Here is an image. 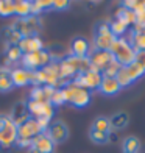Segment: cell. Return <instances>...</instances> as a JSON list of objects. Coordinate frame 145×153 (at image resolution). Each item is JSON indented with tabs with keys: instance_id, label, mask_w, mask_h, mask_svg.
Returning <instances> with one entry per match:
<instances>
[{
	"instance_id": "cell-1",
	"label": "cell",
	"mask_w": 145,
	"mask_h": 153,
	"mask_svg": "<svg viewBox=\"0 0 145 153\" xmlns=\"http://www.w3.org/2000/svg\"><path fill=\"white\" fill-rule=\"evenodd\" d=\"M117 38L112 34L108 20H98L92 30V42L95 50H111L114 41Z\"/></svg>"
},
{
	"instance_id": "cell-2",
	"label": "cell",
	"mask_w": 145,
	"mask_h": 153,
	"mask_svg": "<svg viewBox=\"0 0 145 153\" xmlns=\"http://www.w3.org/2000/svg\"><path fill=\"white\" fill-rule=\"evenodd\" d=\"M41 133H44L42 125L39 123L38 119H28L27 122H24L22 125L17 127V141L16 145H27V147H31V142L36 139Z\"/></svg>"
},
{
	"instance_id": "cell-3",
	"label": "cell",
	"mask_w": 145,
	"mask_h": 153,
	"mask_svg": "<svg viewBox=\"0 0 145 153\" xmlns=\"http://www.w3.org/2000/svg\"><path fill=\"white\" fill-rule=\"evenodd\" d=\"M109 52L112 53L114 61L119 66H122V67H125V66L131 64V62H134L136 52H134V48L131 47V44L128 42L127 39H123V38H117L114 41V44H112V47H111Z\"/></svg>"
},
{
	"instance_id": "cell-4",
	"label": "cell",
	"mask_w": 145,
	"mask_h": 153,
	"mask_svg": "<svg viewBox=\"0 0 145 153\" xmlns=\"http://www.w3.org/2000/svg\"><path fill=\"white\" fill-rule=\"evenodd\" d=\"M22 38L38 36V33L42 30V22L39 16H28V17H19L11 25Z\"/></svg>"
},
{
	"instance_id": "cell-5",
	"label": "cell",
	"mask_w": 145,
	"mask_h": 153,
	"mask_svg": "<svg viewBox=\"0 0 145 153\" xmlns=\"http://www.w3.org/2000/svg\"><path fill=\"white\" fill-rule=\"evenodd\" d=\"M52 56H50V52H47L45 48L42 50H38V52H33V53H27L22 56V66L24 69L30 72H36V71H41L48 66Z\"/></svg>"
},
{
	"instance_id": "cell-6",
	"label": "cell",
	"mask_w": 145,
	"mask_h": 153,
	"mask_svg": "<svg viewBox=\"0 0 145 153\" xmlns=\"http://www.w3.org/2000/svg\"><path fill=\"white\" fill-rule=\"evenodd\" d=\"M64 92H66V103H69L70 106L84 108L91 102V94H89V91H86L84 88L73 85V83L64 89Z\"/></svg>"
},
{
	"instance_id": "cell-7",
	"label": "cell",
	"mask_w": 145,
	"mask_h": 153,
	"mask_svg": "<svg viewBox=\"0 0 145 153\" xmlns=\"http://www.w3.org/2000/svg\"><path fill=\"white\" fill-rule=\"evenodd\" d=\"M17 141V127L11 122L8 116L3 117L0 125V149H10Z\"/></svg>"
},
{
	"instance_id": "cell-8",
	"label": "cell",
	"mask_w": 145,
	"mask_h": 153,
	"mask_svg": "<svg viewBox=\"0 0 145 153\" xmlns=\"http://www.w3.org/2000/svg\"><path fill=\"white\" fill-rule=\"evenodd\" d=\"M100 83H101V74L94 71V69H89V71L81 72L77 76H73V85H77L80 88H84L86 91L98 89Z\"/></svg>"
},
{
	"instance_id": "cell-9",
	"label": "cell",
	"mask_w": 145,
	"mask_h": 153,
	"mask_svg": "<svg viewBox=\"0 0 145 153\" xmlns=\"http://www.w3.org/2000/svg\"><path fill=\"white\" fill-rule=\"evenodd\" d=\"M44 133L53 141V144H63L69 139V134H70V130H69L67 123H64L63 120H55L47 127V130Z\"/></svg>"
},
{
	"instance_id": "cell-10",
	"label": "cell",
	"mask_w": 145,
	"mask_h": 153,
	"mask_svg": "<svg viewBox=\"0 0 145 153\" xmlns=\"http://www.w3.org/2000/svg\"><path fill=\"white\" fill-rule=\"evenodd\" d=\"M112 61H114V58H112V53L109 50H95L94 48V50L91 52V55H89L91 67L94 69V71L100 72V74L105 71Z\"/></svg>"
},
{
	"instance_id": "cell-11",
	"label": "cell",
	"mask_w": 145,
	"mask_h": 153,
	"mask_svg": "<svg viewBox=\"0 0 145 153\" xmlns=\"http://www.w3.org/2000/svg\"><path fill=\"white\" fill-rule=\"evenodd\" d=\"M10 119L11 122L19 127V125H22L24 122H27L28 119H31V114H30V109H28V105H27L25 100H19L16 102L14 105H13V109L10 113Z\"/></svg>"
},
{
	"instance_id": "cell-12",
	"label": "cell",
	"mask_w": 145,
	"mask_h": 153,
	"mask_svg": "<svg viewBox=\"0 0 145 153\" xmlns=\"http://www.w3.org/2000/svg\"><path fill=\"white\" fill-rule=\"evenodd\" d=\"M91 52H92L91 44H89V41L84 39L83 36H75L70 41V56L86 59V58H89Z\"/></svg>"
},
{
	"instance_id": "cell-13",
	"label": "cell",
	"mask_w": 145,
	"mask_h": 153,
	"mask_svg": "<svg viewBox=\"0 0 145 153\" xmlns=\"http://www.w3.org/2000/svg\"><path fill=\"white\" fill-rule=\"evenodd\" d=\"M19 48L22 50L24 55L27 53H33V52H38V50H42L44 44L42 41L39 39V36H28V38H22L19 41Z\"/></svg>"
},
{
	"instance_id": "cell-14",
	"label": "cell",
	"mask_w": 145,
	"mask_h": 153,
	"mask_svg": "<svg viewBox=\"0 0 145 153\" xmlns=\"http://www.w3.org/2000/svg\"><path fill=\"white\" fill-rule=\"evenodd\" d=\"M120 85L115 80V76H101V83L98 86V91L105 95H115L120 92Z\"/></svg>"
},
{
	"instance_id": "cell-15",
	"label": "cell",
	"mask_w": 145,
	"mask_h": 153,
	"mask_svg": "<svg viewBox=\"0 0 145 153\" xmlns=\"http://www.w3.org/2000/svg\"><path fill=\"white\" fill-rule=\"evenodd\" d=\"M31 147L38 150L39 153H53L55 152V144L45 133H41L34 141L31 142Z\"/></svg>"
},
{
	"instance_id": "cell-16",
	"label": "cell",
	"mask_w": 145,
	"mask_h": 153,
	"mask_svg": "<svg viewBox=\"0 0 145 153\" xmlns=\"http://www.w3.org/2000/svg\"><path fill=\"white\" fill-rule=\"evenodd\" d=\"M11 76H13V83H14V88H20L25 85H30L31 83V72L27 71L24 67H17L11 71Z\"/></svg>"
},
{
	"instance_id": "cell-17",
	"label": "cell",
	"mask_w": 145,
	"mask_h": 153,
	"mask_svg": "<svg viewBox=\"0 0 145 153\" xmlns=\"http://www.w3.org/2000/svg\"><path fill=\"white\" fill-rule=\"evenodd\" d=\"M109 122H111V130H115V131L123 130L129 123V114L127 111H119V113H115L109 117Z\"/></svg>"
},
{
	"instance_id": "cell-18",
	"label": "cell",
	"mask_w": 145,
	"mask_h": 153,
	"mask_svg": "<svg viewBox=\"0 0 145 153\" xmlns=\"http://www.w3.org/2000/svg\"><path fill=\"white\" fill-rule=\"evenodd\" d=\"M0 38H2L3 42H6V45H17L19 41L22 39V36H20L11 25L2 28V31H0Z\"/></svg>"
},
{
	"instance_id": "cell-19",
	"label": "cell",
	"mask_w": 145,
	"mask_h": 153,
	"mask_svg": "<svg viewBox=\"0 0 145 153\" xmlns=\"http://www.w3.org/2000/svg\"><path fill=\"white\" fill-rule=\"evenodd\" d=\"M14 83H13V76H11V69H0V92L6 94L13 91Z\"/></svg>"
},
{
	"instance_id": "cell-20",
	"label": "cell",
	"mask_w": 145,
	"mask_h": 153,
	"mask_svg": "<svg viewBox=\"0 0 145 153\" xmlns=\"http://www.w3.org/2000/svg\"><path fill=\"white\" fill-rule=\"evenodd\" d=\"M91 128L95 130V131H100V133H105V134H111V122H109V117L106 116H97Z\"/></svg>"
},
{
	"instance_id": "cell-21",
	"label": "cell",
	"mask_w": 145,
	"mask_h": 153,
	"mask_svg": "<svg viewBox=\"0 0 145 153\" xmlns=\"http://www.w3.org/2000/svg\"><path fill=\"white\" fill-rule=\"evenodd\" d=\"M141 152V139L136 136H128L122 142V153H139Z\"/></svg>"
},
{
	"instance_id": "cell-22",
	"label": "cell",
	"mask_w": 145,
	"mask_h": 153,
	"mask_svg": "<svg viewBox=\"0 0 145 153\" xmlns=\"http://www.w3.org/2000/svg\"><path fill=\"white\" fill-rule=\"evenodd\" d=\"M14 14L19 17L31 16V2L30 0H16L14 2Z\"/></svg>"
},
{
	"instance_id": "cell-23",
	"label": "cell",
	"mask_w": 145,
	"mask_h": 153,
	"mask_svg": "<svg viewBox=\"0 0 145 153\" xmlns=\"http://www.w3.org/2000/svg\"><path fill=\"white\" fill-rule=\"evenodd\" d=\"M131 47L134 48V52L145 50V31H133L131 33V39L128 41Z\"/></svg>"
},
{
	"instance_id": "cell-24",
	"label": "cell",
	"mask_w": 145,
	"mask_h": 153,
	"mask_svg": "<svg viewBox=\"0 0 145 153\" xmlns=\"http://www.w3.org/2000/svg\"><path fill=\"white\" fill-rule=\"evenodd\" d=\"M123 69L127 71V74H128L129 78H131V81H136V80L142 78V76L145 75V71H144V69H142L141 66H137L136 62H131V64L125 66Z\"/></svg>"
},
{
	"instance_id": "cell-25",
	"label": "cell",
	"mask_w": 145,
	"mask_h": 153,
	"mask_svg": "<svg viewBox=\"0 0 145 153\" xmlns=\"http://www.w3.org/2000/svg\"><path fill=\"white\" fill-rule=\"evenodd\" d=\"M115 19H119V20H122L123 24L129 25V24L136 22V14H134V11H131L128 8H120L119 11L115 13Z\"/></svg>"
},
{
	"instance_id": "cell-26",
	"label": "cell",
	"mask_w": 145,
	"mask_h": 153,
	"mask_svg": "<svg viewBox=\"0 0 145 153\" xmlns=\"http://www.w3.org/2000/svg\"><path fill=\"white\" fill-rule=\"evenodd\" d=\"M48 103H50L52 106H59V105H63V103H66V92H64V89L55 88V91L52 92L50 99H48Z\"/></svg>"
},
{
	"instance_id": "cell-27",
	"label": "cell",
	"mask_w": 145,
	"mask_h": 153,
	"mask_svg": "<svg viewBox=\"0 0 145 153\" xmlns=\"http://www.w3.org/2000/svg\"><path fill=\"white\" fill-rule=\"evenodd\" d=\"M89 139H91L94 144L103 145V144H108L111 141V134H105V133H100V131H95L92 128H89Z\"/></svg>"
},
{
	"instance_id": "cell-28",
	"label": "cell",
	"mask_w": 145,
	"mask_h": 153,
	"mask_svg": "<svg viewBox=\"0 0 145 153\" xmlns=\"http://www.w3.org/2000/svg\"><path fill=\"white\" fill-rule=\"evenodd\" d=\"M109 27H111V31H112V34L115 38H123L125 31L128 30V25L123 24L119 19H114L112 22H109Z\"/></svg>"
},
{
	"instance_id": "cell-29",
	"label": "cell",
	"mask_w": 145,
	"mask_h": 153,
	"mask_svg": "<svg viewBox=\"0 0 145 153\" xmlns=\"http://www.w3.org/2000/svg\"><path fill=\"white\" fill-rule=\"evenodd\" d=\"M14 14V2L0 0V17H10Z\"/></svg>"
},
{
	"instance_id": "cell-30",
	"label": "cell",
	"mask_w": 145,
	"mask_h": 153,
	"mask_svg": "<svg viewBox=\"0 0 145 153\" xmlns=\"http://www.w3.org/2000/svg\"><path fill=\"white\" fill-rule=\"evenodd\" d=\"M115 80L119 81V85H120V88H127V86H129L131 83H133V81H131V78H129V76H128L127 71H125V69H123V67L120 69L119 72H117V75H115Z\"/></svg>"
},
{
	"instance_id": "cell-31",
	"label": "cell",
	"mask_w": 145,
	"mask_h": 153,
	"mask_svg": "<svg viewBox=\"0 0 145 153\" xmlns=\"http://www.w3.org/2000/svg\"><path fill=\"white\" fill-rule=\"evenodd\" d=\"M69 6H70V2H67V0H64V2H52V10L55 11H66Z\"/></svg>"
},
{
	"instance_id": "cell-32",
	"label": "cell",
	"mask_w": 145,
	"mask_h": 153,
	"mask_svg": "<svg viewBox=\"0 0 145 153\" xmlns=\"http://www.w3.org/2000/svg\"><path fill=\"white\" fill-rule=\"evenodd\" d=\"M134 62L137 66H141L144 71H145V50H139L136 52V56H134Z\"/></svg>"
},
{
	"instance_id": "cell-33",
	"label": "cell",
	"mask_w": 145,
	"mask_h": 153,
	"mask_svg": "<svg viewBox=\"0 0 145 153\" xmlns=\"http://www.w3.org/2000/svg\"><path fill=\"white\" fill-rule=\"evenodd\" d=\"M28 153H39L38 150H34L33 147H28Z\"/></svg>"
},
{
	"instance_id": "cell-34",
	"label": "cell",
	"mask_w": 145,
	"mask_h": 153,
	"mask_svg": "<svg viewBox=\"0 0 145 153\" xmlns=\"http://www.w3.org/2000/svg\"><path fill=\"white\" fill-rule=\"evenodd\" d=\"M3 117H5V116H2V114H0V125H2V122H3Z\"/></svg>"
}]
</instances>
